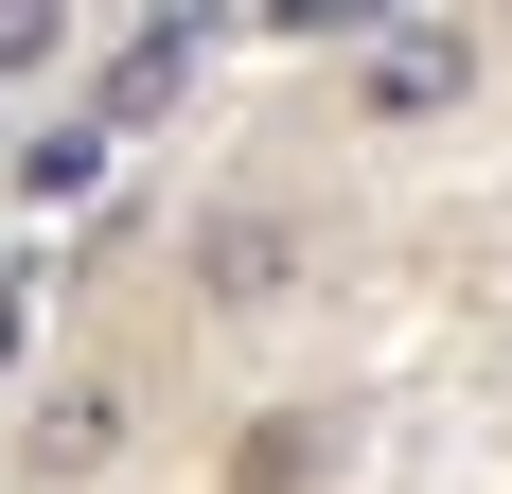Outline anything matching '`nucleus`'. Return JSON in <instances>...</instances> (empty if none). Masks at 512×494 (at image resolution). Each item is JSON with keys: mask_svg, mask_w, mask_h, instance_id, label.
<instances>
[{"mask_svg": "<svg viewBox=\"0 0 512 494\" xmlns=\"http://www.w3.org/2000/svg\"><path fill=\"white\" fill-rule=\"evenodd\" d=\"M318 283V230H301V212H212V230H195V300H212V318H265V300H301Z\"/></svg>", "mask_w": 512, "mask_h": 494, "instance_id": "obj_1", "label": "nucleus"}, {"mask_svg": "<svg viewBox=\"0 0 512 494\" xmlns=\"http://www.w3.org/2000/svg\"><path fill=\"white\" fill-rule=\"evenodd\" d=\"M460 89H477L460 18H389V36H371V124H424V106H460Z\"/></svg>", "mask_w": 512, "mask_h": 494, "instance_id": "obj_2", "label": "nucleus"}, {"mask_svg": "<svg viewBox=\"0 0 512 494\" xmlns=\"http://www.w3.org/2000/svg\"><path fill=\"white\" fill-rule=\"evenodd\" d=\"M195 53H212V18H195V0H177V18H159V36H124V71H106V106H89V124H106V142H142L159 106L195 89Z\"/></svg>", "mask_w": 512, "mask_h": 494, "instance_id": "obj_3", "label": "nucleus"}, {"mask_svg": "<svg viewBox=\"0 0 512 494\" xmlns=\"http://www.w3.org/2000/svg\"><path fill=\"white\" fill-rule=\"evenodd\" d=\"M106 159H124L106 124H18V142H0V177H18V212H89Z\"/></svg>", "mask_w": 512, "mask_h": 494, "instance_id": "obj_4", "label": "nucleus"}, {"mask_svg": "<svg viewBox=\"0 0 512 494\" xmlns=\"http://www.w3.org/2000/svg\"><path fill=\"white\" fill-rule=\"evenodd\" d=\"M106 442H124V389H53L36 406V477H89Z\"/></svg>", "mask_w": 512, "mask_h": 494, "instance_id": "obj_5", "label": "nucleus"}, {"mask_svg": "<svg viewBox=\"0 0 512 494\" xmlns=\"http://www.w3.org/2000/svg\"><path fill=\"white\" fill-rule=\"evenodd\" d=\"M53 53H71V0H0V89H36Z\"/></svg>", "mask_w": 512, "mask_h": 494, "instance_id": "obj_6", "label": "nucleus"}, {"mask_svg": "<svg viewBox=\"0 0 512 494\" xmlns=\"http://www.w3.org/2000/svg\"><path fill=\"white\" fill-rule=\"evenodd\" d=\"M301 459H318V424H248V477L230 494H301Z\"/></svg>", "mask_w": 512, "mask_h": 494, "instance_id": "obj_7", "label": "nucleus"}]
</instances>
